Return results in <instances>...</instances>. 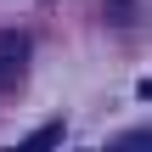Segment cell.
<instances>
[{"label":"cell","mask_w":152,"mask_h":152,"mask_svg":"<svg viewBox=\"0 0 152 152\" xmlns=\"http://www.w3.org/2000/svg\"><path fill=\"white\" fill-rule=\"evenodd\" d=\"M28 73V34H17V28H0V96L17 85Z\"/></svg>","instance_id":"1"},{"label":"cell","mask_w":152,"mask_h":152,"mask_svg":"<svg viewBox=\"0 0 152 152\" xmlns=\"http://www.w3.org/2000/svg\"><path fill=\"white\" fill-rule=\"evenodd\" d=\"M56 141H62V124H45V130H34L23 147H56Z\"/></svg>","instance_id":"2"},{"label":"cell","mask_w":152,"mask_h":152,"mask_svg":"<svg viewBox=\"0 0 152 152\" xmlns=\"http://www.w3.org/2000/svg\"><path fill=\"white\" fill-rule=\"evenodd\" d=\"M113 147H118V152H135V147H152V130H130V135H118Z\"/></svg>","instance_id":"3"},{"label":"cell","mask_w":152,"mask_h":152,"mask_svg":"<svg viewBox=\"0 0 152 152\" xmlns=\"http://www.w3.org/2000/svg\"><path fill=\"white\" fill-rule=\"evenodd\" d=\"M141 96H147V102H152V79H141Z\"/></svg>","instance_id":"4"}]
</instances>
